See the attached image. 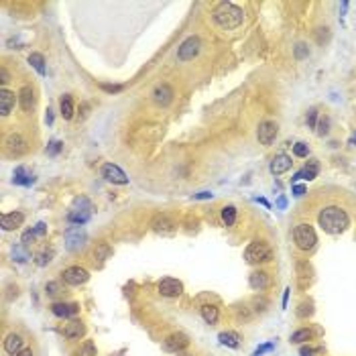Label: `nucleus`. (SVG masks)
Returning <instances> with one entry per match:
<instances>
[{
	"mask_svg": "<svg viewBox=\"0 0 356 356\" xmlns=\"http://www.w3.org/2000/svg\"><path fill=\"white\" fill-rule=\"evenodd\" d=\"M317 224L328 234H342L350 226V218L340 206H326L317 216Z\"/></svg>",
	"mask_w": 356,
	"mask_h": 356,
	"instance_id": "obj_1",
	"label": "nucleus"
},
{
	"mask_svg": "<svg viewBox=\"0 0 356 356\" xmlns=\"http://www.w3.org/2000/svg\"><path fill=\"white\" fill-rule=\"evenodd\" d=\"M88 110H90V104H82V118L88 116Z\"/></svg>",
	"mask_w": 356,
	"mask_h": 356,
	"instance_id": "obj_56",
	"label": "nucleus"
},
{
	"mask_svg": "<svg viewBox=\"0 0 356 356\" xmlns=\"http://www.w3.org/2000/svg\"><path fill=\"white\" fill-rule=\"evenodd\" d=\"M61 332H63V336L67 340H80L85 336V324L82 320H69Z\"/></svg>",
	"mask_w": 356,
	"mask_h": 356,
	"instance_id": "obj_19",
	"label": "nucleus"
},
{
	"mask_svg": "<svg viewBox=\"0 0 356 356\" xmlns=\"http://www.w3.org/2000/svg\"><path fill=\"white\" fill-rule=\"evenodd\" d=\"M59 289H61V285L57 283V281H51V283H47V285H45V293H47L49 297H55L57 293H59Z\"/></svg>",
	"mask_w": 356,
	"mask_h": 356,
	"instance_id": "obj_45",
	"label": "nucleus"
},
{
	"mask_svg": "<svg viewBox=\"0 0 356 356\" xmlns=\"http://www.w3.org/2000/svg\"><path fill=\"white\" fill-rule=\"evenodd\" d=\"M100 90L102 92H106V94H118V92H122L125 90V85L122 84H100Z\"/></svg>",
	"mask_w": 356,
	"mask_h": 356,
	"instance_id": "obj_39",
	"label": "nucleus"
},
{
	"mask_svg": "<svg viewBox=\"0 0 356 356\" xmlns=\"http://www.w3.org/2000/svg\"><path fill=\"white\" fill-rule=\"evenodd\" d=\"M177 356H193V354H189V352H177Z\"/></svg>",
	"mask_w": 356,
	"mask_h": 356,
	"instance_id": "obj_58",
	"label": "nucleus"
},
{
	"mask_svg": "<svg viewBox=\"0 0 356 356\" xmlns=\"http://www.w3.org/2000/svg\"><path fill=\"white\" fill-rule=\"evenodd\" d=\"M222 222L226 226H234V222H236V208L234 206H224L222 208Z\"/></svg>",
	"mask_w": 356,
	"mask_h": 356,
	"instance_id": "obj_35",
	"label": "nucleus"
},
{
	"mask_svg": "<svg viewBox=\"0 0 356 356\" xmlns=\"http://www.w3.org/2000/svg\"><path fill=\"white\" fill-rule=\"evenodd\" d=\"M330 132V118L324 114L317 118V125H315V134H320V137H326V134Z\"/></svg>",
	"mask_w": 356,
	"mask_h": 356,
	"instance_id": "obj_37",
	"label": "nucleus"
},
{
	"mask_svg": "<svg viewBox=\"0 0 356 356\" xmlns=\"http://www.w3.org/2000/svg\"><path fill=\"white\" fill-rule=\"evenodd\" d=\"M291 165H293L291 157H287V155H277V157L271 159V163H269V171H271L273 175H283V173H287V171L291 169Z\"/></svg>",
	"mask_w": 356,
	"mask_h": 356,
	"instance_id": "obj_20",
	"label": "nucleus"
},
{
	"mask_svg": "<svg viewBox=\"0 0 356 356\" xmlns=\"http://www.w3.org/2000/svg\"><path fill=\"white\" fill-rule=\"evenodd\" d=\"M293 242H295V247L299 251H312L315 247V242H317V234H315L314 226L305 224V222L297 224L295 228H293Z\"/></svg>",
	"mask_w": 356,
	"mask_h": 356,
	"instance_id": "obj_4",
	"label": "nucleus"
},
{
	"mask_svg": "<svg viewBox=\"0 0 356 356\" xmlns=\"http://www.w3.org/2000/svg\"><path fill=\"white\" fill-rule=\"evenodd\" d=\"M312 338H314V332L310 328H299V330H295V332L291 334L289 340L293 342V344H303V342H310Z\"/></svg>",
	"mask_w": 356,
	"mask_h": 356,
	"instance_id": "obj_31",
	"label": "nucleus"
},
{
	"mask_svg": "<svg viewBox=\"0 0 356 356\" xmlns=\"http://www.w3.org/2000/svg\"><path fill=\"white\" fill-rule=\"evenodd\" d=\"M277 134H279V125L275 120H263L259 128H256V139L265 147H271L277 139Z\"/></svg>",
	"mask_w": 356,
	"mask_h": 356,
	"instance_id": "obj_8",
	"label": "nucleus"
},
{
	"mask_svg": "<svg viewBox=\"0 0 356 356\" xmlns=\"http://www.w3.org/2000/svg\"><path fill=\"white\" fill-rule=\"evenodd\" d=\"M330 39V29H324V35H322V29H317V43H328Z\"/></svg>",
	"mask_w": 356,
	"mask_h": 356,
	"instance_id": "obj_49",
	"label": "nucleus"
},
{
	"mask_svg": "<svg viewBox=\"0 0 356 356\" xmlns=\"http://www.w3.org/2000/svg\"><path fill=\"white\" fill-rule=\"evenodd\" d=\"M317 118H320V114H317V110H315V108H310V112H308V126H310V128H315Z\"/></svg>",
	"mask_w": 356,
	"mask_h": 356,
	"instance_id": "obj_46",
	"label": "nucleus"
},
{
	"mask_svg": "<svg viewBox=\"0 0 356 356\" xmlns=\"http://www.w3.org/2000/svg\"><path fill=\"white\" fill-rule=\"evenodd\" d=\"M200 314H202V320L206 324H210V326H214L218 322V317H220V312H218V308L214 303H204L200 308Z\"/></svg>",
	"mask_w": 356,
	"mask_h": 356,
	"instance_id": "obj_28",
	"label": "nucleus"
},
{
	"mask_svg": "<svg viewBox=\"0 0 356 356\" xmlns=\"http://www.w3.org/2000/svg\"><path fill=\"white\" fill-rule=\"evenodd\" d=\"M92 216V202L88 198H78L71 206V212L67 216V220L73 226H84Z\"/></svg>",
	"mask_w": 356,
	"mask_h": 356,
	"instance_id": "obj_5",
	"label": "nucleus"
},
{
	"mask_svg": "<svg viewBox=\"0 0 356 356\" xmlns=\"http://www.w3.org/2000/svg\"><path fill=\"white\" fill-rule=\"evenodd\" d=\"M308 153H310V147L305 145V143H297V145H293V155H295V157L305 159V157H308Z\"/></svg>",
	"mask_w": 356,
	"mask_h": 356,
	"instance_id": "obj_42",
	"label": "nucleus"
},
{
	"mask_svg": "<svg viewBox=\"0 0 356 356\" xmlns=\"http://www.w3.org/2000/svg\"><path fill=\"white\" fill-rule=\"evenodd\" d=\"M173 96H175V92H173V88H171L169 84H159V85H155V90H153V100L159 106H163V108L173 102Z\"/></svg>",
	"mask_w": 356,
	"mask_h": 356,
	"instance_id": "obj_15",
	"label": "nucleus"
},
{
	"mask_svg": "<svg viewBox=\"0 0 356 356\" xmlns=\"http://www.w3.org/2000/svg\"><path fill=\"white\" fill-rule=\"evenodd\" d=\"M218 340H220V344L228 346V348H238L240 346V336L236 332H230V330H228V332H220Z\"/></svg>",
	"mask_w": 356,
	"mask_h": 356,
	"instance_id": "obj_30",
	"label": "nucleus"
},
{
	"mask_svg": "<svg viewBox=\"0 0 356 356\" xmlns=\"http://www.w3.org/2000/svg\"><path fill=\"white\" fill-rule=\"evenodd\" d=\"M317 173H320V161H317V159H310V161L303 165V169L299 171V173H295V175L291 177V181H293V183L299 181V179H308V181H312V179L317 177Z\"/></svg>",
	"mask_w": 356,
	"mask_h": 356,
	"instance_id": "obj_18",
	"label": "nucleus"
},
{
	"mask_svg": "<svg viewBox=\"0 0 356 356\" xmlns=\"http://www.w3.org/2000/svg\"><path fill=\"white\" fill-rule=\"evenodd\" d=\"M51 312H53V315L67 320V317H76L80 314V303H76V301H57V303L51 305Z\"/></svg>",
	"mask_w": 356,
	"mask_h": 356,
	"instance_id": "obj_13",
	"label": "nucleus"
},
{
	"mask_svg": "<svg viewBox=\"0 0 356 356\" xmlns=\"http://www.w3.org/2000/svg\"><path fill=\"white\" fill-rule=\"evenodd\" d=\"M22 222H24V214L22 212H10V214L0 216V226H2V230H6V232L21 228Z\"/></svg>",
	"mask_w": 356,
	"mask_h": 356,
	"instance_id": "obj_22",
	"label": "nucleus"
},
{
	"mask_svg": "<svg viewBox=\"0 0 356 356\" xmlns=\"http://www.w3.org/2000/svg\"><path fill=\"white\" fill-rule=\"evenodd\" d=\"M17 100H19V94L10 92V90H6V88L0 90V114H2V116H8V114L12 112V108H15Z\"/></svg>",
	"mask_w": 356,
	"mask_h": 356,
	"instance_id": "obj_21",
	"label": "nucleus"
},
{
	"mask_svg": "<svg viewBox=\"0 0 356 356\" xmlns=\"http://www.w3.org/2000/svg\"><path fill=\"white\" fill-rule=\"evenodd\" d=\"M51 261H53V251H51V249L39 252V254H37V259H35L37 267H45V265H49Z\"/></svg>",
	"mask_w": 356,
	"mask_h": 356,
	"instance_id": "obj_38",
	"label": "nucleus"
},
{
	"mask_svg": "<svg viewBox=\"0 0 356 356\" xmlns=\"http://www.w3.org/2000/svg\"><path fill=\"white\" fill-rule=\"evenodd\" d=\"M22 342H24V340H22L21 334H15V332H12V334H8V336L4 338V350H6L8 354H12V356H17L21 350H24V348H22Z\"/></svg>",
	"mask_w": 356,
	"mask_h": 356,
	"instance_id": "obj_25",
	"label": "nucleus"
},
{
	"mask_svg": "<svg viewBox=\"0 0 356 356\" xmlns=\"http://www.w3.org/2000/svg\"><path fill=\"white\" fill-rule=\"evenodd\" d=\"M212 19H214V22L218 24L220 29L232 31V29H238L242 24L244 12H242V8H238L236 4H232V2H220L212 10Z\"/></svg>",
	"mask_w": 356,
	"mask_h": 356,
	"instance_id": "obj_2",
	"label": "nucleus"
},
{
	"mask_svg": "<svg viewBox=\"0 0 356 356\" xmlns=\"http://www.w3.org/2000/svg\"><path fill=\"white\" fill-rule=\"evenodd\" d=\"M35 240H37V234H35V230H33V228H29V230H24V232H22L21 244H24V247H29V244H33Z\"/></svg>",
	"mask_w": 356,
	"mask_h": 356,
	"instance_id": "obj_43",
	"label": "nucleus"
},
{
	"mask_svg": "<svg viewBox=\"0 0 356 356\" xmlns=\"http://www.w3.org/2000/svg\"><path fill=\"white\" fill-rule=\"evenodd\" d=\"M271 256H273V251L265 240H252L247 247V251H244V261L249 265L267 263V261H271Z\"/></svg>",
	"mask_w": 356,
	"mask_h": 356,
	"instance_id": "obj_3",
	"label": "nucleus"
},
{
	"mask_svg": "<svg viewBox=\"0 0 356 356\" xmlns=\"http://www.w3.org/2000/svg\"><path fill=\"white\" fill-rule=\"evenodd\" d=\"M45 122H47L49 126L53 125V114H51V110H47V114H45Z\"/></svg>",
	"mask_w": 356,
	"mask_h": 356,
	"instance_id": "obj_54",
	"label": "nucleus"
},
{
	"mask_svg": "<svg viewBox=\"0 0 356 356\" xmlns=\"http://www.w3.org/2000/svg\"><path fill=\"white\" fill-rule=\"evenodd\" d=\"M61 149H63V143H61V141H51V143L47 145V155L49 157H55V155L61 153Z\"/></svg>",
	"mask_w": 356,
	"mask_h": 356,
	"instance_id": "obj_40",
	"label": "nucleus"
},
{
	"mask_svg": "<svg viewBox=\"0 0 356 356\" xmlns=\"http://www.w3.org/2000/svg\"><path fill=\"white\" fill-rule=\"evenodd\" d=\"M320 352H322L320 346H310V344H308V346H301V348H299V354H301V356H315V354H320Z\"/></svg>",
	"mask_w": 356,
	"mask_h": 356,
	"instance_id": "obj_44",
	"label": "nucleus"
},
{
	"mask_svg": "<svg viewBox=\"0 0 356 356\" xmlns=\"http://www.w3.org/2000/svg\"><path fill=\"white\" fill-rule=\"evenodd\" d=\"M4 145H6V151H8L10 155H15V157L24 155V153H27V149H29L27 141H24V139L21 137V134H17V132L8 134L6 141H4Z\"/></svg>",
	"mask_w": 356,
	"mask_h": 356,
	"instance_id": "obj_14",
	"label": "nucleus"
},
{
	"mask_svg": "<svg viewBox=\"0 0 356 356\" xmlns=\"http://www.w3.org/2000/svg\"><path fill=\"white\" fill-rule=\"evenodd\" d=\"M312 279H314V271H312L310 263H308V261H299V263H297V281H299V285H301V287L310 285Z\"/></svg>",
	"mask_w": 356,
	"mask_h": 356,
	"instance_id": "obj_27",
	"label": "nucleus"
},
{
	"mask_svg": "<svg viewBox=\"0 0 356 356\" xmlns=\"http://www.w3.org/2000/svg\"><path fill=\"white\" fill-rule=\"evenodd\" d=\"M59 112L65 120H71L73 118V112H76V108H73V100L69 94H63L59 98Z\"/></svg>",
	"mask_w": 356,
	"mask_h": 356,
	"instance_id": "obj_29",
	"label": "nucleus"
},
{
	"mask_svg": "<svg viewBox=\"0 0 356 356\" xmlns=\"http://www.w3.org/2000/svg\"><path fill=\"white\" fill-rule=\"evenodd\" d=\"M29 63L35 67V71L39 73V76H45L47 69H45V57L43 53H31L29 55Z\"/></svg>",
	"mask_w": 356,
	"mask_h": 356,
	"instance_id": "obj_32",
	"label": "nucleus"
},
{
	"mask_svg": "<svg viewBox=\"0 0 356 356\" xmlns=\"http://www.w3.org/2000/svg\"><path fill=\"white\" fill-rule=\"evenodd\" d=\"M151 228L155 232H161V234H167V232H173L177 228L175 220L171 218L169 214H157L153 220H151Z\"/></svg>",
	"mask_w": 356,
	"mask_h": 356,
	"instance_id": "obj_16",
	"label": "nucleus"
},
{
	"mask_svg": "<svg viewBox=\"0 0 356 356\" xmlns=\"http://www.w3.org/2000/svg\"><path fill=\"white\" fill-rule=\"evenodd\" d=\"M12 183H15V186H33L35 177L29 173L27 167L21 165V167L15 169V173H12Z\"/></svg>",
	"mask_w": 356,
	"mask_h": 356,
	"instance_id": "obj_26",
	"label": "nucleus"
},
{
	"mask_svg": "<svg viewBox=\"0 0 356 356\" xmlns=\"http://www.w3.org/2000/svg\"><path fill=\"white\" fill-rule=\"evenodd\" d=\"M96 354H98V348H96V344L92 340H85L84 344L73 352V356H96Z\"/></svg>",
	"mask_w": 356,
	"mask_h": 356,
	"instance_id": "obj_33",
	"label": "nucleus"
},
{
	"mask_svg": "<svg viewBox=\"0 0 356 356\" xmlns=\"http://www.w3.org/2000/svg\"><path fill=\"white\" fill-rule=\"evenodd\" d=\"M110 256H112V249H110V244H106V242H98L94 247V251H92V261L98 267H102Z\"/></svg>",
	"mask_w": 356,
	"mask_h": 356,
	"instance_id": "obj_24",
	"label": "nucleus"
},
{
	"mask_svg": "<svg viewBox=\"0 0 356 356\" xmlns=\"http://www.w3.org/2000/svg\"><path fill=\"white\" fill-rule=\"evenodd\" d=\"M61 279H63V283L69 285V287H80L90 279V273H88V269H84L80 265H71V267L63 269Z\"/></svg>",
	"mask_w": 356,
	"mask_h": 356,
	"instance_id": "obj_7",
	"label": "nucleus"
},
{
	"mask_svg": "<svg viewBox=\"0 0 356 356\" xmlns=\"http://www.w3.org/2000/svg\"><path fill=\"white\" fill-rule=\"evenodd\" d=\"M188 346H189V338H188V334H183V332H173V334H169L163 340V350L165 352L177 354V352H183Z\"/></svg>",
	"mask_w": 356,
	"mask_h": 356,
	"instance_id": "obj_10",
	"label": "nucleus"
},
{
	"mask_svg": "<svg viewBox=\"0 0 356 356\" xmlns=\"http://www.w3.org/2000/svg\"><path fill=\"white\" fill-rule=\"evenodd\" d=\"M33 230H35L37 238H45V236H47V224H45V222H39L37 226H33Z\"/></svg>",
	"mask_w": 356,
	"mask_h": 356,
	"instance_id": "obj_48",
	"label": "nucleus"
},
{
	"mask_svg": "<svg viewBox=\"0 0 356 356\" xmlns=\"http://www.w3.org/2000/svg\"><path fill=\"white\" fill-rule=\"evenodd\" d=\"M249 285L254 291H265V289L271 287V275H269L267 271H263V269H259V271H252L251 277H249Z\"/></svg>",
	"mask_w": 356,
	"mask_h": 356,
	"instance_id": "obj_17",
	"label": "nucleus"
},
{
	"mask_svg": "<svg viewBox=\"0 0 356 356\" xmlns=\"http://www.w3.org/2000/svg\"><path fill=\"white\" fill-rule=\"evenodd\" d=\"M85 242H88V234H85V230L82 226H69L65 230V249L69 252H78L85 247Z\"/></svg>",
	"mask_w": 356,
	"mask_h": 356,
	"instance_id": "obj_6",
	"label": "nucleus"
},
{
	"mask_svg": "<svg viewBox=\"0 0 356 356\" xmlns=\"http://www.w3.org/2000/svg\"><path fill=\"white\" fill-rule=\"evenodd\" d=\"M100 175L108 183H114V186H126V183H128V175L118 165H114V163H104L102 169H100Z\"/></svg>",
	"mask_w": 356,
	"mask_h": 356,
	"instance_id": "obj_9",
	"label": "nucleus"
},
{
	"mask_svg": "<svg viewBox=\"0 0 356 356\" xmlns=\"http://www.w3.org/2000/svg\"><path fill=\"white\" fill-rule=\"evenodd\" d=\"M277 208H279V210H285V208H287V198H285V195H281V198L277 200Z\"/></svg>",
	"mask_w": 356,
	"mask_h": 356,
	"instance_id": "obj_52",
	"label": "nucleus"
},
{
	"mask_svg": "<svg viewBox=\"0 0 356 356\" xmlns=\"http://www.w3.org/2000/svg\"><path fill=\"white\" fill-rule=\"evenodd\" d=\"M303 193H305V188L303 186H293V195H295V198H301Z\"/></svg>",
	"mask_w": 356,
	"mask_h": 356,
	"instance_id": "obj_51",
	"label": "nucleus"
},
{
	"mask_svg": "<svg viewBox=\"0 0 356 356\" xmlns=\"http://www.w3.org/2000/svg\"><path fill=\"white\" fill-rule=\"evenodd\" d=\"M200 47H202V41L198 37H188L177 49V59L179 61H191L195 55L200 53Z\"/></svg>",
	"mask_w": 356,
	"mask_h": 356,
	"instance_id": "obj_11",
	"label": "nucleus"
},
{
	"mask_svg": "<svg viewBox=\"0 0 356 356\" xmlns=\"http://www.w3.org/2000/svg\"><path fill=\"white\" fill-rule=\"evenodd\" d=\"M214 195L210 191H200V193H193V200H212Z\"/></svg>",
	"mask_w": 356,
	"mask_h": 356,
	"instance_id": "obj_50",
	"label": "nucleus"
},
{
	"mask_svg": "<svg viewBox=\"0 0 356 356\" xmlns=\"http://www.w3.org/2000/svg\"><path fill=\"white\" fill-rule=\"evenodd\" d=\"M293 53H295V59L301 61V59H305L310 55V49H308V45H305V43H297L295 49H293Z\"/></svg>",
	"mask_w": 356,
	"mask_h": 356,
	"instance_id": "obj_41",
	"label": "nucleus"
},
{
	"mask_svg": "<svg viewBox=\"0 0 356 356\" xmlns=\"http://www.w3.org/2000/svg\"><path fill=\"white\" fill-rule=\"evenodd\" d=\"M350 145H356V134H354V137L350 139Z\"/></svg>",
	"mask_w": 356,
	"mask_h": 356,
	"instance_id": "obj_59",
	"label": "nucleus"
},
{
	"mask_svg": "<svg viewBox=\"0 0 356 356\" xmlns=\"http://www.w3.org/2000/svg\"><path fill=\"white\" fill-rule=\"evenodd\" d=\"M289 293H291V289L287 287V289H285V293H283V310L287 308V301H289Z\"/></svg>",
	"mask_w": 356,
	"mask_h": 356,
	"instance_id": "obj_55",
	"label": "nucleus"
},
{
	"mask_svg": "<svg viewBox=\"0 0 356 356\" xmlns=\"http://www.w3.org/2000/svg\"><path fill=\"white\" fill-rule=\"evenodd\" d=\"M0 76H2V80H0L2 84H6V82L10 80V73H8V69H6V67H2V69H0Z\"/></svg>",
	"mask_w": 356,
	"mask_h": 356,
	"instance_id": "obj_53",
	"label": "nucleus"
},
{
	"mask_svg": "<svg viewBox=\"0 0 356 356\" xmlns=\"http://www.w3.org/2000/svg\"><path fill=\"white\" fill-rule=\"evenodd\" d=\"M17 356H33V350H31V348H24V350H21Z\"/></svg>",
	"mask_w": 356,
	"mask_h": 356,
	"instance_id": "obj_57",
	"label": "nucleus"
},
{
	"mask_svg": "<svg viewBox=\"0 0 356 356\" xmlns=\"http://www.w3.org/2000/svg\"><path fill=\"white\" fill-rule=\"evenodd\" d=\"M12 259H15L17 263H27L31 259V254H29L27 247L21 244V247H12Z\"/></svg>",
	"mask_w": 356,
	"mask_h": 356,
	"instance_id": "obj_36",
	"label": "nucleus"
},
{
	"mask_svg": "<svg viewBox=\"0 0 356 356\" xmlns=\"http://www.w3.org/2000/svg\"><path fill=\"white\" fill-rule=\"evenodd\" d=\"M314 315V301L312 299H303L299 305H297V317H312Z\"/></svg>",
	"mask_w": 356,
	"mask_h": 356,
	"instance_id": "obj_34",
	"label": "nucleus"
},
{
	"mask_svg": "<svg viewBox=\"0 0 356 356\" xmlns=\"http://www.w3.org/2000/svg\"><path fill=\"white\" fill-rule=\"evenodd\" d=\"M19 102H21V108L24 110V112H31V110L35 108L37 98H35L33 85H22V88L19 90Z\"/></svg>",
	"mask_w": 356,
	"mask_h": 356,
	"instance_id": "obj_23",
	"label": "nucleus"
},
{
	"mask_svg": "<svg viewBox=\"0 0 356 356\" xmlns=\"http://www.w3.org/2000/svg\"><path fill=\"white\" fill-rule=\"evenodd\" d=\"M275 348V342H267V344H263V346H259L254 352H252V356H263L265 352H271Z\"/></svg>",
	"mask_w": 356,
	"mask_h": 356,
	"instance_id": "obj_47",
	"label": "nucleus"
},
{
	"mask_svg": "<svg viewBox=\"0 0 356 356\" xmlns=\"http://www.w3.org/2000/svg\"><path fill=\"white\" fill-rule=\"evenodd\" d=\"M157 291L161 293L163 297H179L183 293V283L179 279H173V277H165L157 283Z\"/></svg>",
	"mask_w": 356,
	"mask_h": 356,
	"instance_id": "obj_12",
	"label": "nucleus"
}]
</instances>
